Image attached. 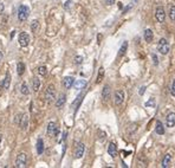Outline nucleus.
<instances>
[{
	"label": "nucleus",
	"mask_w": 175,
	"mask_h": 168,
	"mask_svg": "<svg viewBox=\"0 0 175 168\" xmlns=\"http://www.w3.org/2000/svg\"><path fill=\"white\" fill-rule=\"evenodd\" d=\"M32 88H33V91H36V93L39 90V88H40V79L38 77L33 78V87Z\"/></svg>",
	"instance_id": "nucleus-23"
},
{
	"label": "nucleus",
	"mask_w": 175,
	"mask_h": 168,
	"mask_svg": "<svg viewBox=\"0 0 175 168\" xmlns=\"http://www.w3.org/2000/svg\"><path fill=\"white\" fill-rule=\"evenodd\" d=\"M169 50H170V45H169L168 40L164 38H161L157 43V51L161 55H167L169 52Z\"/></svg>",
	"instance_id": "nucleus-1"
},
{
	"label": "nucleus",
	"mask_w": 175,
	"mask_h": 168,
	"mask_svg": "<svg viewBox=\"0 0 175 168\" xmlns=\"http://www.w3.org/2000/svg\"><path fill=\"white\" fill-rule=\"evenodd\" d=\"M170 163H171V155H170V154H166V155L163 156V159H162L161 166H162L163 168H168V167L170 166Z\"/></svg>",
	"instance_id": "nucleus-14"
},
{
	"label": "nucleus",
	"mask_w": 175,
	"mask_h": 168,
	"mask_svg": "<svg viewBox=\"0 0 175 168\" xmlns=\"http://www.w3.org/2000/svg\"><path fill=\"white\" fill-rule=\"evenodd\" d=\"M110 94H111V89L109 85H104L103 90H102V100L104 102H107L109 98H110Z\"/></svg>",
	"instance_id": "nucleus-12"
},
{
	"label": "nucleus",
	"mask_w": 175,
	"mask_h": 168,
	"mask_svg": "<svg viewBox=\"0 0 175 168\" xmlns=\"http://www.w3.org/2000/svg\"><path fill=\"white\" fill-rule=\"evenodd\" d=\"M43 151H44V141L42 139H38V141H37V153L43 154Z\"/></svg>",
	"instance_id": "nucleus-22"
},
{
	"label": "nucleus",
	"mask_w": 175,
	"mask_h": 168,
	"mask_svg": "<svg viewBox=\"0 0 175 168\" xmlns=\"http://www.w3.org/2000/svg\"><path fill=\"white\" fill-rule=\"evenodd\" d=\"M27 122H29V117L26 114L22 115V118H20V123H19V127H22L23 129H26L27 127Z\"/></svg>",
	"instance_id": "nucleus-18"
},
{
	"label": "nucleus",
	"mask_w": 175,
	"mask_h": 168,
	"mask_svg": "<svg viewBox=\"0 0 175 168\" xmlns=\"http://www.w3.org/2000/svg\"><path fill=\"white\" fill-rule=\"evenodd\" d=\"M46 131H47V135L51 136V137L57 136V135L59 134V129H58L57 123H55V122H50V123L47 124V129H46Z\"/></svg>",
	"instance_id": "nucleus-5"
},
{
	"label": "nucleus",
	"mask_w": 175,
	"mask_h": 168,
	"mask_svg": "<svg viewBox=\"0 0 175 168\" xmlns=\"http://www.w3.org/2000/svg\"><path fill=\"white\" fill-rule=\"evenodd\" d=\"M127 50H128V42H123V44H122V46L120 47V51H118V57H123L126 55Z\"/></svg>",
	"instance_id": "nucleus-19"
},
{
	"label": "nucleus",
	"mask_w": 175,
	"mask_h": 168,
	"mask_svg": "<svg viewBox=\"0 0 175 168\" xmlns=\"http://www.w3.org/2000/svg\"><path fill=\"white\" fill-rule=\"evenodd\" d=\"M166 126L168 128H173L175 126V113H169L166 117Z\"/></svg>",
	"instance_id": "nucleus-10"
},
{
	"label": "nucleus",
	"mask_w": 175,
	"mask_h": 168,
	"mask_svg": "<svg viewBox=\"0 0 175 168\" xmlns=\"http://www.w3.org/2000/svg\"><path fill=\"white\" fill-rule=\"evenodd\" d=\"M114 101H115V104H116V106H121V104L123 103V101H124V91H122V90L115 91Z\"/></svg>",
	"instance_id": "nucleus-8"
},
{
	"label": "nucleus",
	"mask_w": 175,
	"mask_h": 168,
	"mask_svg": "<svg viewBox=\"0 0 175 168\" xmlns=\"http://www.w3.org/2000/svg\"><path fill=\"white\" fill-rule=\"evenodd\" d=\"M103 78H104V67H100V70H98V75H97V80H96V83H101V82L103 80Z\"/></svg>",
	"instance_id": "nucleus-24"
},
{
	"label": "nucleus",
	"mask_w": 175,
	"mask_h": 168,
	"mask_svg": "<svg viewBox=\"0 0 175 168\" xmlns=\"http://www.w3.org/2000/svg\"><path fill=\"white\" fill-rule=\"evenodd\" d=\"M85 87H86V80H84V79H78V80H76V82L73 83V88H75L76 90L84 89Z\"/></svg>",
	"instance_id": "nucleus-15"
},
{
	"label": "nucleus",
	"mask_w": 175,
	"mask_h": 168,
	"mask_svg": "<svg viewBox=\"0 0 175 168\" xmlns=\"http://www.w3.org/2000/svg\"><path fill=\"white\" fill-rule=\"evenodd\" d=\"M30 14V9L26 5H20L18 9V19L20 22H25Z\"/></svg>",
	"instance_id": "nucleus-2"
},
{
	"label": "nucleus",
	"mask_w": 175,
	"mask_h": 168,
	"mask_svg": "<svg viewBox=\"0 0 175 168\" xmlns=\"http://www.w3.org/2000/svg\"><path fill=\"white\" fill-rule=\"evenodd\" d=\"M17 72H18L19 76H22L25 72V65H24V63H18V65H17Z\"/></svg>",
	"instance_id": "nucleus-26"
},
{
	"label": "nucleus",
	"mask_w": 175,
	"mask_h": 168,
	"mask_svg": "<svg viewBox=\"0 0 175 168\" xmlns=\"http://www.w3.org/2000/svg\"><path fill=\"white\" fill-rule=\"evenodd\" d=\"M30 44V36L26 32H22L19 34V45L22 47H26Z\"/></svg>",
	"instance_id": "nucleus-7"
},
{
	"label": "nucleus",
	"mask_w": 175,
	"mask_h": 168,
	"mask_svg": "<svg viewBox=\"0 0 175 168\" xmlns=\"http://www.w3.org/2000/svg\"><path fill=\"white\" fill-rule=\"evenodd\" d=\"M130 9H131V6H127V7H126V9L123 10V13H126V12H128V11H129Z\"/></svg>",
	"instance_id": "nucleus-39"
},
{
	"label": "nucleus",
	"mask_w": 175,
	"mask_h": 168,
	"mask_svg": "<svg viewBox=\"0 0 175 168\" xmlns=\"http://www.w3.org/2000/svg\"><path fill=\"white\" fill-rule=\"evenodd\" d=\"M144 40L147 42V43H151L153 42V38H154V34H153V31L150 30V29H147L146 31H144Z\"/></svg>",
	"instance_id": "nucleus-16"
},
{
	"label": "nucleus",
	"mask_w": 175,
	"mask_h": 168,
	"mask_svg": "<svg viewBox=\"0 0 175 168\" xmlns=\"http://www.w3.org/2000/svg\"><path fill=\"white\" fill-rule=\"evenodd\" d=\"M65 101H66V96H65L64 94H62V95L59 96V98L57 100V102H56V107H57V108H62V107L64 106Z\"/></svg>",
	"instance_id": "nucleus-20"
},
{
	"label": "nucleus",
	"mask_w": 175,
	"mask_h": 168,
	"mask_svg": "<svg viewBox=\"0 0 175 168\" xmlns=\"http://www.w3.org/2000/svg\"><path fill=\"white\" fill-rule=\"evenodd\" d=\"M108 154L111 156V157H116L117 156V147L114 142H110L109 146H108Z\"/></svg>",
	"instance_id": "nucleus-13"
},
{
	"label": "nucleus",
	"mask_w": 175,
	"mask_h": 168,
	"mask_svg": "<svg viewBox=\"0 0 175 168\" xmlns=\"http://www.w3.org/2000/svg\"><path fill=\"white\" fill-rule=\"evenodd\" d=\"M151 57H153V62H154V65H157V64H159V58H157V56H156V55L154 53V55H153Z\"/></svg>",
	"instance_id": "nucleus-35"
},
{
	"label": "nucleus",
	"mask_w": 175,
	"mask_h": 168,
	"mask_svg": "<svg viewBox=\"0 0 175 168\" xmlns=\"http://www.w3.org/2000/svg\"><path fill=\"white\" fill-rule=\"evenodd\" d=\"M4 89H9L10 88V84H11V75L10 72H6V76H5V79H4Z\"/></svg>",
	"instance_id": "nucleus-21"
},
{
	"label": "nucleus",
	"mask_w": 175,
	"mask_h": 168,
	"mask_svg": "<svg viewBox=\"0 0 175 168\" xmlns=\"http://www.w3.org/2000/svg\"><path fill=\"white\" fill-rule=\"evenodd\" d=\"M105 3H107V5L111 6V5H114V4H115V0H105Z\"/></svg>",
	"instance_id": "nucleus-37"
},
{
	"label": "nucleus",
	"mask_w": 175,
	"mask_h": 168,
	"mask_svg": "<svg viewBox=\"0 0 175 168\" xmlns=\"http://www.w3.org/2000/svg\"><path fill=\"white\" fill-rule=\"evenodd\" d=\"M147 163H148V161H147V160H142V156L138 157V160H137V164H138L140 167H146Z\"/></svg>",
	"instance_id": "nucleus-30"
},
{
	"label": "nucleus",
	"mask_w": 175,
	"mask_h": 168,
	"mask_svg": "<svg viewBox=\"0 0 175 168\" xmlns=\"http://www.w3.org/2000/svg\"><path fill=\"white\" fill-rule=\"evenodd\" d=\"M169 18L171 22H175V5H170L169 7Z\"/></svg>",
	"instance_id": "nucleus-25"
},
{
	"label": "nucleus",
	"mask_w": 175,
	"mask_h": 168,
	"mask_svg": "<svg viewBox=\"0 0 175 168\" xmlns=\"http://www.w3.org/2000/svg\"><path fill=\"white\" fill-rule=\"evenodd\" d=\"M20 118H22V115H17V116H16V121H14L16 124H19V123H20Z\"/></svg>",
	"instance_id": "nucleus-36"
},
{
	"label": "nucleus",
	"mask_w": 175,
	"mask_h": 168,
	"mask_svg": "<svg viewBox=\"0 0 175 168\" xmlns=\"http://www.w3.org/2000/svg\"><path fill=\"white\" fill-rule=\"evenodd\" d=\"M38 73H39L40 76H45V75L47 73V69H46L45 66H39V67H38Z\"/></svg>",
	"instance_id": "nucleus-29"
},
{
	"label": "nucleus",
	"mask_w": 175,
	"mask_h": 168,
	"mask_svg": "<svg viewBox=\"0 0 175 168\" xmlns=\"http://www.w3.org/2000/svg\"><path fill=\"white\" fill-rule=\"evenodd\" d=\"M144 91H146V87H142V88L140 89V93H138V94H140V95H143Z\"/></svg>",
	"instance_id": "nucleus-38"
},
{
	"label": "nucleus",
	"mask_w": 175,
	"mask_h": 168,
	"mask_svg": "<svg viewBox=\"0 0 175 168\" xmlns=\"http://www.w3.org/2000/svg\"><path fill=\"white\" fill-rule=\"evenodd\" d=\"M3 11H4V5H3L1 3H0V13H1Z\"/></svg>",
	"instance_id": "nucleus-40"
},
{
	"label": "nucleus",
	"mask_w": 175,
	"mask_h": 168,
	"mask_svg": "<svg viewBox=\"0 0 175 168\" xmlns=\"http://www.w3.org/2000/svg\"><path fill=\"white\" fill-rule=\"evenodd\" d=\"M73 83H75V78L73 77L67 76V77H65L63 79V85H64L65 89H70L71 87H73Z\"/></svg>",
	"instance_id": "nucleus-11"
},
{
	"label": "nucleus",
	"mask_w": 175,
	"mask_h": 168,
	"mask_svg": "<svg viewBox=\"0 0 175 168\" xmlns=\"http://www.w3.org/2000/svg\"><path fill=\"white\" fill-rule=\"evenodd\" d=\"M155 18H156V20L159 23H163L164 22V19H166V11H164V9L162 6L156 7V10H155Z\"/></svg>",
	"instance_id": "nucleus-6"
},
{
	"label": "nucleus",
	"mask_w": 175,
	"mask_h": 168,
	"mask_svg": "<svg viewBox=\"0 0 175 168\" xmlns=\"http://www.w3.org/2000/svg\"><path fill=\"white\" fill-rule=\"evenodd\" d=\"M170 94H171V96H174V97H175V79L173 80V84H171V88H170Z\"/></svg>",
	"instance_id": "nucleus-33"
},
{
	"label": "nucleus",
	"mask_w": 175,
	"mask_h": 168,
	"mask_svg": "<svg viewBox=\"0 0 175 168\" xmlns=\"http://www.w3.org/2000/svg\"><path fill=\"white\" fill-rule=\"evenodd\" d=\"M84 151H85V144L84 143H78L77 147H76V150H75V157L80 159L84 155Z\"/></svg>",
	"instance_id": "nucleus-9"
},
{
	"label": "nucleus",
	"mask_w": 175,
	"mask_h": 168,
	"mask_svg": "<svg viewBox=\"0 0 175 168\" xmlns=\"http://www.w3.org/2000/svg\"><path fill=\"white\" fill-rule=\"evenodd\" d=\"M82 62H83V57H82V56H77V57L75 58V63H76V64H80Z\"/></svg>",
	"instance_id": "nucleus-34"
},
{
	"label": "nucleus",
	"mask_w": 175,
	"mask_h": 168,
	"mask_svg": "<svg viewBox=\"0 0 175 168\" xmlns=\"http://www.w3.org/2000/svg\"><path fill=\"white\" fill-rule=\"evenodd\" d=\"M71 6H72V0H67V1L64 4V9L65 10H70Z\"/></svg>",
	"instance_id": "nucleus-31"
},
{
	"label": "nucleus",
	"mask_w": 175,
	"mask_h": 168,
	"mask_svg": "<svg viewBox=\"0 0 175 168\" xmlns=\"http://www.w3.org/2000/svg\"><path fill=\"white\" fill-rule=\"evenodd\" d=\"M20 91H22L23 95H29V94H30V90H29V87H27V84H26V83H23V84H22Z\"/></svg>",
	"instance_id": "nucleus-27"
},
{
	"label": "nucleus",
	"mask_w": 175,
	"mask_h": 168,
	"mask_svg": "<svg viewBox=\"0 0 175 168\" xmlns=\"http://www.w3.org/2000/svg\"><path fill=\"white\" fill-rule=\"evenodd\" d=\"M155 106V101L154 98H150L148 102H146V107H154Z\"/></svg>",
	"instance_id": "nucleus-32"
},
{
	"label": "nucleus",
	"mask_w": 175,
	"mask_h": 168,
	"mask_svg": "<svg viewBox=\"0 0 175 168\" xmlns=\"http://www.w3.org/2000/svg\"><path fill=\"white\" fill-rule=\"evenodd\" d=\"M26 162H27V155L25 153H20V154H18V156L16 159L14 166L17 168H24V167H26Z\"/></svg>",
	"instance_id": "nucleus-3"
},
{
	"label": "nucleus",
	"mask_w": 175,
	"mask_h": 168,
	"mask_svg": "<svg viewBox=\"0 0 175 168\" xmlns=\"http://www.w3.org/2000/svg\"><path fill=\"white\" fill-rule=\"evenodd\" d=\"M31 29H32V31L36 33V32H38V30H39V22L38 20H33L32 23H31Z\"/></svg>",
	"instance_id": "nucleus-28"
},
{
	"label": "nucleus",
	"mask_w": 175,
	"mask_h": 168,
	"mask_svg": "<svg viewBox=\"0 0 175 168\" xmlns=\"http://www.w3.org/2000/svg\"><path fill=\"white\" fill-rule=\"evenodd\" d=\"M55 98H56V89L53 85H49L45 91V100L47 103H51L55 101Z\"/></svg>",
	"instance_id": "nucleus-4"
},
{
	"label": "nucleus",
	"mask_w": 175,
	"mask_h": 168,
	"mask_svg": "<svg viewBox=\"0 0 175 168\" xmlns=\"http://www.w3.org/2000/svg\"><path fill=\"white\" fill-rule=\"evenodd\" d=\"M1 140H3V137H1V135H0V143H1Z\"/></svg>",
	"instance_id": "nucleus-42"
},
{
	"label": "nucleus",
	"mask_w": 175,
	"mask_h": 168,
	"mask_svg": "<svg viewBox=\"0 0 175 168\" xmlns=\"http://www.w3.org/2000/svg\"><path fill=\"white\" fill-rule=\"evenodd\" d=\"M1 59H3V52L0 51V62H1Z\"/></svg>",
	"instance_id": "nucleus-41"
},
{
	"label": "nucleus",
	"mask_w": 175,
	"mask_h": 168,
	"mask_svg": "<svg viewBox=\"0 0 175 168\" xmlns=\"http://www.w3.org/2000/svg\"><path fill=\"white\" fill-rule=\"evenodd\" d=\"M155 131H156V134H159V135H163V134H164V127H163V124H162L161 121H156Z\"/></svg>",
	"instance_id": "nucleus-17"
}]
</instances>
